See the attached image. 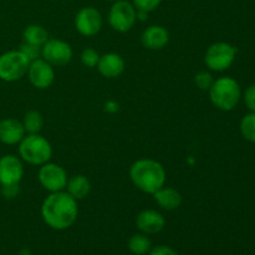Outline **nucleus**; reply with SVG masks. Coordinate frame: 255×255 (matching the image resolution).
I'll list each match as a JSON object with an SVG mask.
<instances>
[{
	"label": "nucleus",
	"mask_w": 255,
	"mask_h": 255,
	"mask_svg": "<svg viewBox=\"0 0 255 255\" xmlns=\"http://www.w3.org/2000/svg\"><path fill=\"white\" fill-rule=\"evenodd\" d=\"M41 217L45 224L51 229H69L79 217L77 201L66 191L50 193L41 204Z\"/></svg>",
	"instance_id": "1"
},
{
	"label": "nucleus",
	"mask_w": 255,
	"mask_h": 255,
	"mask_svg": "<svg viewBox=\"0 0 255 255\" xmlns=\"http://www.w3.org/2000/svg\"><path fill=\"white\" fill-rule=\"evenodd\" d=\"M129 178L137 189L147 194H153L166 186L167 172L161 162L152 158H141L129 167Z\"/></svg>",
	"instance_id": "2"
},
{
	"label": "nucleus",
	"mask_w": 255,
	"mask_h": 255,
	"mask_svg": "<svg viewBox=\"0 0 255 255\" xmlns=\"http://www.w3.org/2000/svg\"><path fill=\"white\" fill-rule=\"evenodd\" d=\"M208 94L213 106L224 112L233 111L242 100L241 85L231 76L214 79L213 85L208 90Z\"/></svg>",
	"instance_id": "3"
},
{
	"label": "nucleus",
	"mask_w": 255,
	"mask_h": 255,
	"mask_svg": "<svg viewBox=\"0 0 255 255\" xmlns=\"http://www.w3.org/2000/svg\"><path fill=\"white\" fill-rule=\"evenodd\" d=\"M17 151L21 161L31 166H41L52 157L51 143L40 133L25 134L20 141Z\"/></svg>",
	"instance_id": "4"
},
{
	"label": "nucleus",
	"mask_w": 255,
	"mask_h": 255,
	"mask_svg": "<svg viewBox=\"0 0 255 255\" xmlns=\"http://www.w3.org/2000/svg\"><path fill=\"white\" fill-rule=\"evenodd\" d=\"M238 49L226 41L213 42L204 54V64L211 71L223 72L232 67L237 59Z\"/></svg>",
	"instance_id": "5"
},
{
	"label": "nucleus",
	"mask_w": 255,
	"mask_h": 255,
	"mask_svg": "<svg viewBox=\"0 0 255 255\" xmlns=\"http://www.w3.org/2000/svg\"><path fill=\"white\" fill-rule=\"evenodd\" d=\"M30 61L20 50H10L0 55V80L15 82L24 77Z\"/></svg>",
	"instance_id": "6"
},
{
	"label": "nucleus",
	"mask_w": 255,
	"mask_h": 255,
	"mask_svg": "<svg viewBox=\"0 0 255 255\" xmlns=\"http://www.w3.org/2000/svg\"><path fill=\"white\" fill-rule=\"evenodd\" d=\"M137 21V10L128 0L114 1L109 11V24L115 31L127 32Z\"/></svg>",
	"instance_id": "7"
},
{
	"label": "nucleus",
	"mask_w": 255,
	"mask_h": 255,
	"mask_svg": "<svg viewBox=\"0 0 255 255\" xmlns=\"http://www.w3.org/2000/svg\"><path fill=\"white\" fill-rule=\"evenodd\" d=\"M37 179L45 191L55 193V192L65 191L69 178H67V172L64 167L49 161L40 166Z\"/></svg>",
	"instance_id": "8"
},
{
	"label": "nucleus",
	"mask_w": 255,
	"mask_h": 255,
	"mask_svg": "<svg viewBox=\"0 0 255 255\" xmlns=\"http://www.w3.org/2000/svg\"><path fill=\"white\" fill-rule=\"evenodd\" d=\"M75 29L80 35L86 37L95 36L102 29L104 19L96 7L85 6L77 11L75 15Z\"/></svg>",
	"instance_id": "9"
},
{
	"label": "nucleus",
	"mask_w": 255,
	"mask_h": 255,
	"mask_svg": "<svg viewBox=\"0 0 255 255\" xmlns=\"http://www.w3.org/2000/svg\"><path fill=\"white\" fill-rule=\"evenodd\" d=\"M74 56L69 42L60 39H49L41 46V57L52 66H65Z\"/></svg>",
	"instance_id": "10"
},
{
	"label": "nucleus",
	"mask_w": 255,
	"mask_h": 255,
	"mask_svg": "<svg viewBox=\"0 0 255 255\" xmlns=\"http://www.w3.org/2000/svg\"><path fill=\"white\" fill-rule=\"evenodd\" d=\"M26 75L30 84L37 90L49 89L55 81L54 66L45 61L42 57L30 62Z\"/></svg>",
	"instance_id": "11"
},
{
	"label": "nucleus",
	"mask_w": 255,
	"mask_h": 255,
	"mask_svg": "<svg viewBox=\"0 0 255 255\" xmlns=\"http://www.w3.org/2000/svg\"><path fill=\"white\" fill-rule=\"evenodd\" d=\"M24 177V164L20 157L4 154L0 157V186L19 184Z\"/></svg>",
	"instance_id": "12"
},
{
	"label": "nucleus",
	"mask_w": 255,
	"mask_h": 255,
	"mask_svg": "<svg viewBox=\"0 0 255 255\" xmlns=\"http://www.w3.org/2000/svg\"><path fill=\"white\" fill-rule=\"evenodd\" d=\"M166 226V218L163 214L154 209H143L136 217V227L146 236L157 234L163 231Z\"/></svg>",
	"instance_id": "13"
},
{
	"label": "nucleus",
	"mask_w": 255,
	"mask_h": 255,
	"mask_svg": "<svg viewBox=\"0 0 255 255\" xmlns=\"http://www.w3.org/2000/svg\"><path fill=\"white\" fill-rule=\"evenodd\" d=\"M169 42V32L162 25H151L146 27L141 35V44L144 49L157 51L167 46Z\"/></svg>",
	"instance_id": "14"
},
{
	"label": "nucleus",
	"mask_w": 255,
	"mask_h": 255,
	"mask_svg": "<svg viewBox=\"0 0 255 255\" xmlns=\"http://www.w3.org/2000/svg\"><path fill=\"white\" fill-rule=\"evenodd\" d=\"M97 70L100 75L106 79H116L124 74L126 69V62L121 55L116 52H107V54L100 56Z\"/></svg>",
	"instance_id": "15"
},
{
	"label": "nucleus",
	"mask_w": 255,
	"mask_h": 255,
	"mask_svg": "<svg viewBox=\"0 0 255 255\" xmlns=\"http://www.w3.org/2000/svg\"><path fill=\"white\" fill-rule=\"evenodd\" d=\"M25 132L22 122L16 119L7 117L0 121V142L7 146L19 144L20 141L25 137Z\"/></svg>",
	"instance_id": "16"
},
{
	"label": "nucleus",
	"mask_w": 255,
	"mask_h": 255,
	"mask_svg": "<svg viewBox=\"0 0 255 255\" xmlns=\"http://www.w3.org/2000/svg\"><path fill=\"white\" fill-rule=\"evenodd\" d=\"M153 199L162 209L164 211H176L181 207L182 201V194L179 193L177 189L172 188V187H166L163 186L162 188H159L158 191L154 192L153 194Z\"/></svg>",
	"instance_id": "17"
},
{
	"label": "nucleus",
	"mask_w": 255,
	"mask_h": 255,
	"mask_svg": "<svg viewBox=\"0 0 255 255\" xmlns=\"http://www.w3.org/2000/svg\"><path fill=\"white\" fill-rule=\"evenodd\" d=\"M65 191H66L72 198H75L79 202L89 196L90 191H91V182H90V179L87 178L86 176H84V174H75V176L70 177V178L67 179Z\"/></svg>",
	"instance_id": "18"
},
{
	"label": "nucleus",
	"mask_w": 255,
	"mask_h": 255,
	"mask_svg": "<svg viewBox=\"0 0 255 255\" xmlns=\"http://www.w3.org/2000/svg\"><path fill=\"white\" fill-rule=\"evenodd\" d=\"M22 39H24V42L41 47L49 40V32L41 25L32 24L24 29V31H22Z\"/></svg>",
	"instance_id": "19"
},
{
	"label": "nucleus",
	"mask_w": 255,
	"mask_h": 255,
	"mask_svg": "<svg viewBox=\"0 0 255 255\" xmlns=\"http://www.w3.org/2000/svg\"><path fill=\"white\" fill-rule=\"evenodd\" d=\"M22 126H24L26 134L30 133H40V131L44 127V116L41 112L36 110H30L22 117Z\"/></svg>",
	"instance_id": "20"
},
{
	"label": "nucleus",
	"mask_w": 255,
	"mask_h": 255,
	"mask_svg": "<svg viewBox=\"0 0 255 255\" xmlns=\"http://www.w3.org/2000/svg\"><path fill=\"white\" fill-rule=\"evenodd\" d=\"M152 243L146 234H134L128 241V249L134 255H146L149 253Z\"/></svg>",
	"instance_id": "21"
},
{
	"label": "nucleus",
	"mask_w": 255,
	"mask_h": 255,
	"mask_svg": "<svg viewBox=\"0 0 255 255\" xmlns=\"http://www.w3.org/2000/svg\"><path fill=\"white\" fill-rule=\"evenodd\" d=\"M241 134L246 141L255 143V112H248L239 125Z\"/></svg>",
	"instance_id": "22"
},
{
	"label": "nucleus",
	"mask_w": 255,
	"mask_h": 255,
	"mask_svg": "<svg viewBox=\"0 0 255 255\" xmlns=\"http://www.w3.org/2000/svg\"><path fill=\"white\" fill-rule=\"evenodd\" d=\"M101 55L97 52V50L92 49V47H86V49L82 50L81 55H80V59L84 66L89 67V69H94L99 64V60Z\"/></svg>",
	"instance_id": "23"
},
{
	"label": "nucleus",
	"mask_w": 255,
	"mask_h": 255,
	"mask_svg": "<svg viewBox=\"0 0 255 255\" xmlns=\"http://www.w3.org/2000/svg\"><path fill=\"white\" fill-rule=\"evenodd\" d=\"M213 82L214 77L209 71H199L194 75V84L202 91H208Z\"/></svg>",
	"instance_id": "24"
},
{
	"label": "nucleus",
	"mask_w": 255,
	"mask_h": 255,
	"mask_svg": "<svg viewBox=\"0 0 255 255\" xmlns=\"http://www.w3.org/2000/svg\"><path fill=\"white\" fill-rule=\"evenodd\" d=\"M20 51L24 54V56L29 60L30 62L35 61V60L40 59L41 57V47L36 46V45L27 44V42H22L20 45Z\"/></svg>",
	"instance_id": "25"
},
{
	"label": "nucleus",
	"mask_w": 255,
	"mask_h": 255,
	"mask_svg": "<svg viewBox=\"0 0 255 255\" xmlns=\"http://www.w3.org/2000/svg\"><path fill=\"white\" fill-rule=\"evenodd\" d=\"M162 0H132V4L136 7V10L151 12L156 10L161 5Z\"/></svg>",
	"instance_id": "26"
},
{
	"label": "nucleus",
	"mask_w": 255,
	"mask_h": 255,
	"mask_svg": "<svg viewBox=\"0 0 255 255\" xmlns=\"http://www.w3.org/2000/svg\"><path fill=\"white\" fill-rule=\"evenodd\" d=\"M242 99L249 112H255V84L247 87L246 91L242 95Z\"/></svg>",
	"instance_id": "27"
},
{
	"label": "nucleus",
	"mask_w": 255,
	"mask_h": 255,
	"mask_svg": "<svg viewBox=\"0 0 255 255\" xmlns=\"http://www.w3.org/2000/svg\"><path fill=\"white\" fill-rule=\"evenodd\" d=\"M19 184H10V186H1V194L7 199H12L19 194Z\"/></svg>",
	"instance_id": "28"
},
{
	"label": "nucleus",
	"mask_w": 255,
	"mask_h": 255,
	"mask_svg": "<svg viewBox=\"0 0 255 255\" xmlns=\"http://www.w3.org/2000/svg\"><path fill=\"white\" fill-rule=\"evenodd\" d=\"M148 255H179L177 253V251H174L173 248L167 246H158L154 247V248H151Z\"/></svg>",
	"instance_id": "29"
},
{
	"label": "nucleus",
	"mask_w": 255,
	"mask_h": 255,
	"mask_svg": "<svg viewBox=\"0 0 255 255\" xmlns=\"http://www.w3.org/2000/svg\"><path fill=\"white\" fill-rule=\"evenodd\" d=\"M119 110L120 105L116 101H114V100H110V101L105 104V112H107V114H116Z\"/></svg>",
	"instance_id": "30"
},
{
	"label": "nucleus",
	"mask_w": 255,
	"mask_h": 255,
	"mask_svg": "<svg viewBox=\"0 0 255 255\" xmlns=\"http://www.w3.org/2000/svg\"><path fill=\"white\" fill-rule=\"evenodd\" d=\"M147 17H148V12L137 10V20H139V21H146Z\"/></svg>",
	"instance_id": "31"
},
{
	"label": "nucleus",
	"mask_w": 255,
	"mask_h": 255,
	"mask_svg": "<svg viewBox=\"0 0 255 255\" xmlns=\"http://www.w3.org/2000/svg\"><path fill=\"white\" fill-rule=\"evenodd\" d=\"M107 1H117V0H107Z\"/></svg>",
	"instance_id": "32"
}]
</instances>
